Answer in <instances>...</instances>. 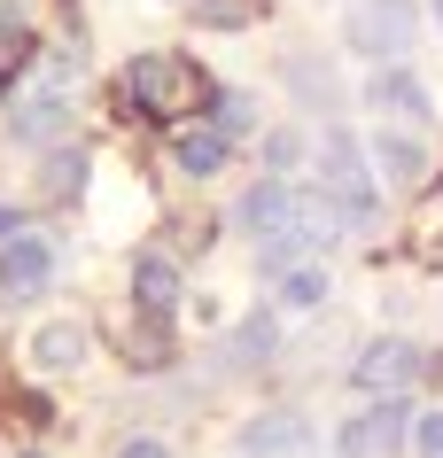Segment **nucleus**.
Wrapping results in <instances>:
<instances>
[{"mask_svg": "<svg viewBox=\"0 0 443 458\" xmlns=\"http://www.w3.org/2000/svg\"><path fill=\"white\" fill-rule=\"evenodd\" d=\"M117 458H172V451H164V443H156V435H132V443H124Z\"/></svg>", "mask_w": 443, "mask_h": 458, "instance_id": "obj_22", "label": "nucleus"}, {"mask_svg": "<svg viewBox=\"0 0 443 458\" xmlns=\"http://www.w3.org/2000/svg\"><path fill=\"white\" fill-rule=\"evenodd\" d=\"M343 39L366 63H405V47L420 39V0H350Z\"/></svg>", "mask_w": 443, "mask_h": 458, "instance_id": "obj_4", "label": "nucleus"}, {"mask_svg": "<svg viewBox=\"0 0 443 458\" xmlns=\"http://www.w3.org/2000/svg\"><path fill=\"white\" fill-rule=\"evenodd\" d=\"M436 24H443V0H436Z\"/></svg>", "mask_w": 443, "mask_h": 458, "instance_id": "obj_24", "label": "nucleus"}, {"mask_svg": "<svg viewBox=\"0 0 443 458\" xmlns=\"http://www.w3.org/2000/svg\"><path fill=\"white\" fill-rule=\"evenodd\" d=\"M413 458H443V411H420L413 420Z\"/></svg>", "mask_w": 443, "mask_h": 458, "instance_id": "obj_20", "label": "nucleus"}, {"mask_svg": "<svg viewBox=\"0 0 443 458\" xmlns=\"http://www.w3.org/2000/svg\"><path fill=\"white\" fill-rule=\"evenodd\" d=\"M0 242H16V210L8 202H0Z\"/></svg>", "mask_w": 443, "mask_h": 458, "instance_id": "obj_23", "label": "nucleus"}, {"mask_svg": "<svg viewBox=\"0 0 443 458\" xmlns=\"http://www.w3.org/2000/svg\"><path fill=\"white\" fill-rule=\"evenodd\" d=\"M288 94L303 101V109H319V117H335V101H343V86H335V71H327L319 55H288Z\"/></svg>", "mask_w": 443, "mask_h": 458, "instance_id": "obj_14", "label": "nucleus"}, {"mask_svg": "<svg viewBox=\"0 0 443 458\" xmlns=\"http://www.w3.org/2000/svg\"><path fill=\"white\" fill-rule=\"evenodd\" d=\"M366 156H373V171H381L389 187H420V179H428V140L405 132V124H381Z\"/></svg>", "mask_w": 443, "mask_h": 458, "instance_id": "obj_10", "label": "nucleus"}, {"mask_svg": "<svg viewBox=\"0 0 443 458\" xmlns=\"http://www.w3.org/2000/svg\"><path fill=\"white\" fill-rule=\"evenodd\" d=\"M78 179H86V156H78V148H55L47 171H39V187H47V194H71Z\"/></svg>", "mask_w": 443, "mask_h": 458, "instance_id": "obj_18", "label": "nucleus"}, {"mask_svg": "<svg viewBox=\"0 0 443 458\" xmlns=\"http://www.w3.org/2000/svg\"><path fill=\"white\" fill-rule=\"evenodd\" d=\"M16 458H39V451H16Z\"/></svg>", "mask_w": 443, "mask_h": 458, "instance_id": "obj_25", "label": "nucleus"}, {"mask_svg": "<svg viewBox=\"0 0 443 458\" xmlns=\"http://www.w3.org/2000/svg\"><path fill=\"white\" fill-rule=\"evenodd\" d=\"M132 303H141L148 318H172V303H179V265H172V257L148 249L141 265H132Z\"/></svg>", "mask_w": 443, "mask_h": 458, "instance_id": "obj_13", "label": "nucleus"}, {"mask_svg": "<svg viewBox=\"0 0 443 458\" xmlns=\"http://www.w3.org/2000/svg\"><path fill=\"white\" fill-rule=\"evenodd\" d=\"M295 194H303V187H288V179H257V187L234 202V225H242L249 242H272V233L295 217Z\"/></svg>", "mask_w": 443, "mask_h": 458, "instance_id": "obj_9", "label": "nucleus"}, {"mask_svg": "<svg viewBox=\"0 0 443 458\" xmlns=\"http://www.w3.org/2000/svg\"><path fill=\"white\" fill-rule=\"evenodd\" d=\"M124 101L141 109V117H156V124H187L210 101V78H202V63H187V55H132L124 63Z\"/></svg>", "mask_w": 443, "mask_h": 458, "instance_id": "obj_2", "label": "nucleus"}, {"mask_svg": "<svg viewBox=\"0 0 443 458\" xmlns=\"http://www.w3.org/2000/svg\"><path fill=\"white\" fill-rule=\"evenodd\" d=\"M396 443H413V411L405 396H373L366 411H350L335 428V458H389Z\"/></svg>", "mask_w": 443, "mask_h": 458, "instance_id": "obj_5", "label": "nucleus"}, {"mask_svg": "<svg viewBox=\"0 0 443 458\" xmlns=\"http://www.w3.org/2000/svg\"><path fill=\"white\" fill-rule=\"evenodd\" d=\"M71 124H78V63L39 55L31 78L16 86V101H8V132L24 148H55V140H71Z\"/></svg>", "mask_w": 443, "mask_h": 458, "instance_id": "obj_1", "label": "nucleus"}, {"mask_svg": "<svg viewBox=\"0 0 443 458\" xmlns=\"http://www.w3.org/2000/svg\"><path fill=\"white\" fill-rule=\"evenodd\" d=\"M319 194L343 210V225H373L381 194H373V156L350 132H327L319 140Z\"/></svg>", "mask_w": 443, "mask_h": 458, "instance_id": "obj_3", "label": "nucleus"}, {"mask_svg": "<svg viewBox=\"0 0 443 458\" xmlns=\"http://www.w3.org/2000/svg\"><path fill=\"white\" fill-rule=\"evenodd\" d=\"M272 350H280V318H272V311H249L242 327H234V342H226V365L242 373V365H265Z\"/></svg>", "mask_w": 443, "mask_h": 458, "instance_id": "obj_15", "label": "nucleus"}, {"mask_svg": "<svg viewBox=\"0 0 443 458\" xmlns=\"http://www.w3.org/2000/svg\"><path fill=\"white\" fill-rule=\"evenodd\" d=\"M31 365H39V373H78V365H86V327H78V318H47V327L31 335Z\"/></svg>", "mask_w": 443, "mask_h": 458, "instance_id": "obj_12", "label": "nucleus"}, {"mask_svg": "<svg viewBox=\"0 0 443 458\" xmlns=\"http://www.w3.org/2000/svg\"><path fill=\"white\" fill-rule=\"evenodd\" d=\"M366 101H373V117H381V124H405V132H428V86H420L413 71H396V63H381V71H373V86H366Z\"/></svg>", "mask_w": 443, "mask_h": 458, "instance_id": "obj_8", "label": "nucleus"}, {"mask_svg": "<svg viewBox=\"0 0 443 458\" xmlns=\"http://www.w3.org/2000/svg\"><path fill=\"white\" fill-rule=\"evenodd\" d=\"M311 451V420L303 411H265L242 428V458H303Z\"/></svg>", "mask_w": 443, "mask_h": 458, "instance_id": "obj_11", "label": "nucleus"}, {"mask_svg": "<svg viewBox=\"0 0 443 458\" xmlns=\"http://www.w3.org/2000/svg\"><path fill=\"white\" fill-rule=\"evenodd\" d=\"M47 280H55V249L39 233L0 242V303H31V295H47Z\"/></svg>", "mask_w": 443, "mask_h": 458, "instance_id": "obj_7", "label": "nucleus"}, {"mask_svg": "<svg viewBox=\"0 0 443 458\" xmlns=\"http://www.w3.org/2000/svg\"><path fill=\"white\" fill-rule=\"evenodd\" d=\"M265 164H272V179H288L303 164V132H265Z\"/></svg>", "mask_w": 443, "mask_h": 458, "instance_id": "obj_19", "label": "nucleus"}, {"mask_svg": "<svg viewBox=\"0 0 443 458\" xmlns=\"http://www.w3.org/2000/svg\"><path fill=\"white\" fill-rule=\"evenodd\" d=\"M249 124H257L249 94H218V132H249Z\"/></svg>", "mask_w": 443, "mask_h": 458, "instance_id": "obj_21", "label": "nucleus"}, {"mask_svg": "<svg viewBox=\"0 0 443 458\" xmlns=\"http://www.w3.org/2000/svg\"><path fill=\"white\" fill-rule=\"evenodd\" d=\"M420 342H405V335H381V342H366L358 350V365H350V381L366 388V396H405V388L420 381Z\"/></svg>", "mask_w": 443, "mask_h": 458, "instance_id": "obj_6", "label": "nucleus"}, {"mask_svg": "<svg viewBox=\"0 0 443 458\" xmlns=\"http://www.w3.org/2000/svg\"><path fill=\"white\" fill-rule=\"evenodd\" d=\"M226 156H234V132H218V124L179 132V171H187V179H210V171H226Z\"/></svg>", "mask_w": 443, "mask_h": 458, "instance_id": "obj_16", "label": "nucleus"}, {"mask_svg": "<svg viewBox=\"0 0 443 458\" xmlns=\"http://www.w3.org/2000/svg\"><path fill=\"white\" fill-rule=\"evenodd\" d=\"M280 303H288V311H319V303H327V265H319V257L280 272Z\"/></svg>", "mask_w": 443, "mask_h": 458, "instance_id": "obj_17", "label": "nucleus"}]
</instances>
